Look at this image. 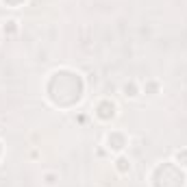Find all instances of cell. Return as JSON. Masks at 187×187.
Returning a JSON list of instances; mask_svg holds the SVG:
<instances>
[{
	"label": "cell",
	"mask_w": 187,
	"mask_h": 187,
	"mask_svg": "<svg viewBox=\"0 0 187 187\" xmlns=\"http://www.w3.org/2000/svg\"><path fill=\"white\" fill-rule=\"evenodd\" d=\"M118 163H120V170H126V163H128V161H126L124 157H122V159H118Z\"/></svg>",
	"instance_id": "6da1fadb"
}]
</instances>
